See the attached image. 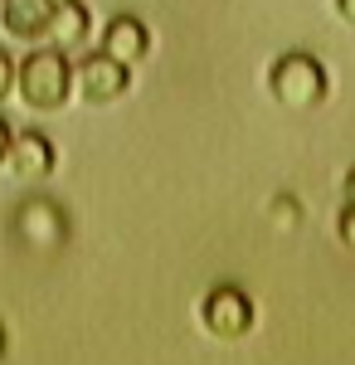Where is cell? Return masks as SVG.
<instances>
[{
  "instance_id": "cell-1",
  "label": "cell",
  "mask_w": 355,
  "mask_h": 365,
  "mask_svg": "<svg viewBox=\"0 0 355 365\" xmlns=\"http://www.w3.org/2000/svg\"><path fill=\"white\" fill-rule=\"evenodd\" d=\"M15 93L34 113H58L68 103V93H73V63H68V54L54 49V44L25 54L15 63Z\"/></svg>"
},
{
  "instance_id": "cell-2",
  "label": "cell",
  "mask_w": 355,
  "mask_h": 365,
  "mask_svg": "<svg viewBox=\"0 0 355 365\" xmlns=\"http://www.w3.org/2000/svg\"><path fill=\"white\" fill-rule=\"evenodd\" d=\"M268 88L282 108H317L326 98V68L312 54H282L268 73Z\"/></svg>"
},
{
  "instance_id": "cell-3",
  "label": "cell",
  "mask_w": 355,
  "mask_h": 365,
  "mask_svg": "<svg viewBox=\"0 0 355 365\" xmlns=\"http://www.w3.org/2000/svg\"><path fill=\"white\" fill-rule=\"evenodd\" d=\"M200 322H205V331L219 341H239L253 331V302H248V292L239 287H215L210 297H205V307H200Z\"/></svg>"
},
{
  "instance_id": "cell-4",
  "label": "cell",
  "mask_w": 355,
  "mask_h": 365,
  "mask_svg": "<svg viewBox=\"0 0 355 365\" xmlns=\"http://www.w3.org/2000/svg\"><path fill=\"white\" fill-rule=\"evenodd\" d=\"M73 83H78V93L88 103H117L127 93V83H132V68L117 63L112 54H88L73 68Z\"/></svg>"
},
{
  "instance_id": "cell-5",
  "label": "cell",
  "mask_w": 355,
  "mask_h": 365,
  "mask_svg": "<svg viewBox=\"0 0 355 365\" xmlns=\"http://www.w3.org/2000/svg\"><path fill=\"white\" fill-rule=\"evenodd\" d=\"M5 166L15 170L20 180H39L54 170V141L44 132H15L10 137V151H5Z\"/></svg>"
},
{
  "instance_id": "cell-6",
  "label": "cell",
  "mask_w": 355,
  "mask_h": 365,
  "mask_svg": "<svg viewBox=\"0 0 355 365\" xmlns=\"http://www.w3.org/2000/svg\"><path fill=\"white\" fill-rule=\"evenodd\" d=\"M146 49H151V29L141 25L137 15H117V20H108V29H103V54H112L117 63H141L146 58Z\"/></svg>"
},
{
  "instance_id": "cell-7",
  "label": "cell",
  "mask_w": 355,
  "mask_h": 365,
  "mask_svg": "<svg viewBox=\"0 0 355 365\" xmlns=\"http://www.w3.org/2000/svg\"><path fill=\"white\" fill-rule=\"evenodd\" d=\"M49 15H54V0H5L0 5V25L25 44H39L49 34Z\"/></svg>"
},
{
  "instance_id": "cell-8",
  "label": "cell",
  "mask_w": 355,
  "mask_h": 365,
  "mask_svg": "<svg viewBox=\"0 0 355 365\" xmlns=\"http://www.w3.org/2000/svg\"><path fill=\"white\" fill-rule=\"evenodd\" d=\"M88 34H93V25H88V10H83L78 0L54 5V15H49V34H44L54 49L73 54V49H83V44H88Z\"/></svg>"
},
{
  "instance_id": "cell-9",
  "label": "cell",
  "mask_w": 355,
  "mask_h": 365,
  "mask_svg": "<svg viewBox=\"0 0 355 365\" xmlns=\"http://www.w3.org/2000/svg\"><path fill=\"white\" fill-rule=\"evenodd\" d=\"M20 234H25L29 244H58L63 239V220H58L54 205H39V200H29L25 210H20Z\"/></svg>"
},
{
  "instance_id": "cell-10",
  "label": "cell",
  "mask_w": 355,
  "mask_h": 365,
  "mask_svg": "<svg viewBox=\"0 0 355 365\" xmlns=\"http://www.w3.org/2000/svg\"><path fill=\"white\" fill-rule=\"evenodd\" d=\"M10 93H15V58L0 49V103H5Z\"/></svg>"
},
{
  "instance_id": "cell-11",
  "label": "cell",
  "mask_w": 355,
  "mask_h": 365,
  "mask_svg": "<svg viewBox=\"0 0 355 365\" xmlns=\"http://www.w3.org/2000/svg\"><path fill=\"white\" fill-rule=\"evenodd\" d=\"M341 244L355 249V205H346V215H341Z\"/></svg>"
},
{
  "instance_id": "cell-12",
  "label": "cell",
  "mask_w": 355,
  "mask_h": 365,
  "mask_svg": "<svg viewBox=\"0 0 355 365\" xmlns=\"http://www.w3.org/2000/svg\"><path fill=\"white\" fill-rule=\"evenodd\" d=\"M10 137H15V132H10V122L0 117V166H5V151H10Z\"/></svg>"
},
{
  "instance_id": "cell-13",
  "label": "cell",
  "mask_w": 355,
  "mask_h": 365,
  "mask_svg": "<svg viewBox=\"0 0 355 365\" xmlns=\"http://www.w3.org/2000/svg\"><path fill=\"white\" fill-rule=\"evenodd\" d=\"M336 15H341L346 25H355V0H336Z\"/></svg>"
},
{
  "instance_id": "cell-14",
  "label": "cell",
  "mask_w": 355,
  "mask_h": 365,
  "mask_svg": "<svg viewBox=\"0 0 355 365\" xmlns=\"http://www.w3.org/2000/svg\"><path fill=\"white\" fill-rule=\"evenodd\" d=\"M346 205H355V166H351V175H346Z\"/></svg>"
},
{
  "instance_id": "cell-15",
  "label": "cell",
  "mask_w": 355,
  "mask_h": 365,
  "mask_svg": "<svg viewBox=\"0 0 355 365\" xmlns=\"http://www.w3.org/2000/svg\"><path fill=\"white\" fill-rule=\"evenodd\" d=\"M0 356H5V327H0Z\"/></svg>"
},
{
  "instance_id": "cell-16",
  "label": "cell",
  "mask_w": 355,
  "mask_h": 365,
  "mask_svg": "<svg viewBox=\"0 0 355 365\" xmlns=\"http://www.w3.org/2000/svg\"><path fill=\"white\" fill-rule=\"evenodd\" d=\"M54 5H68V0H54Z\"/></svg>"
},
{
  "instance_id": "cell-17",
  "label": "cell",
  "mask_w": 355,
  "mask_h": 365,
  "mask_svg": "<svg viewBox=\"0 0 355 365\" xmlns=\"http://www.w3.org/2000/svg\"><path fill=\"white\" fill-rule=\"evenodd\" d=\"M0 5H5V0H0Z\"/></svg>"
}]
</instances>
